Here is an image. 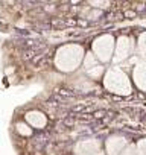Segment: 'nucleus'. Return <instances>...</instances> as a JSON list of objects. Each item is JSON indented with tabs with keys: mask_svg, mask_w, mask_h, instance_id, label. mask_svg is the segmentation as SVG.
<instances>
[{
	"mask_svg": "<svg viewBox=\"0 0 146 155\" xmlns=\"http://www.w3.org/2000/svg\"><path fill=\"white\" fill-rule=\"evenodd\" d=\"M84 59V49L79 44H67L58 49L55 55V65L61 71H73L79 67Z\"/></svg>",
	"mask_w": 146,
	"mask_h": 155,
	"instance_id": "obj_1",
	"label": "nucleus"
},
{
	"mask_svg": "<svg viewBox=\"0 0 146 155\" xmlns=\"http://www.w3.org/2000/svg\"><path fill=\"white\" fill-rule=\"evenodd\" d=\"M104 85L108 91L119 94V96H128L132 91V85L129 82V78L122 68L113 67L107 70L105 78H104Z\"/></svg>",
	"mask_w": 146,
	"mask_h": 155,
	"instance_id": "obj_2",
	"label": "nucleus"
},
{
	"mask_svg": "<svg viewBox=\"0 0 146 155\" xmlns=\"http://www.w3.org/2000/svg\"><path fill=\"white\" fill-rule=\"evenodd\" d=\"M113 52H114V38L110 34L101 35L99 38H96L93 41V55L98 61L101 62H108L113 58Z\"/></svg>",
	"mask_w": 146,
	"mask_h": 155,
	"instance_id": "obj_3",
	"label": "nucleus"
},
{
	"mask_svg": "<svg viewBox=\"0 0 146 155\" xmlns=\"http://www.w3.org/2000/svg\"><path fill=\"white\" fill-rule=\"evenodd\" d=\"M134 52V40L123 35L117 40V43H114V56H113V62L114 64H119V62H123L126 61L131 53Z\"/></svg>",
	"mask_w": 146,
	"mask_h": 155,
	"instance_id": "obj_4",
	"label": "nucleus"
},
{
	"mask_svg": "<svg viewBox=\"0 0 146 155\" xmlns=\"http://www.w3.org/2000/svg\"><path fill=\"white\" fill-rule=\"evenodd\" d=\"M132 79L134 84L146 93V62L144 61H137L135 65L132 67Z\"/></svg>",
	"mask_w": 146,
	"mask_h": 155,
	"instance_id": "obj_5",
	"label": "nucleus"
},
{
	"mask_svg": "<svg viewBox=\"0 0 146 155\" xmlns=\"http://www.w3.org/2000/svg\"><path fill=\"white\" fill-rule=\"evenodd\" d=\"M125 147H126V138L120 135H113L105 143V149L108 155H119Z\"/></svg>",
	"mask_w": 146,
	"mask_h": 155,
	"instance_id": "obj_6",
	"label": "nucleus"
},
{
	"mask_svg": "<svg viewBox=\"0 0 146 155\" xmlns=\"http://www.w3.org/2000/svg\"><path fill=\"white\" fill-rule=\"evenodd\" d=\"M98 150H99V141L98 140H93V138L79 141L76 144V147H75L76 155H93Z\"/></svg>",
	"mask_w": 146,
	"mask_h": 155,
	"instance_id": "obj_7",
	"label": "nucleus"
},
{
	"mask_svg": "<svg viewBox=\"0 0 146 155\" xmlns=\"http://www.w3.org/2000/svg\"><path fill=\"white\" fill-rule=\"evenodd\" d=\"M26 122L34 128H44L47 125V117L41 111H29L26 114Z\"/></svg>",
	"mask_w": 146,
	"mask_h": 155,
	"instance_id": "obj_8",
	"label": "nucleus"
},
{
	"mask_svg": "<svg viewBox=\"0 0 146 155\" xmlns=\"http://www.w3.org/2000/svg\"><path fill=\"white\" fill-rule=\"evenodd\" d=\"M137 50H138V55L140 58L146 62V32H143L138 38V43H137Z\"/></svg>",
	"mask_w": 146,
	"mask_h": 155,
	"instance_id": "obj_9",
	"label": "nucleus"
},
{
	"mask_svg": "<svg viewBox=\"0 0 146 155\" xmlns=\"http://www.w3.org/2000/svg\"><path fill=\"white\" fill-rule=\"evenodd\" d=\"M85 73H87V76L91 78V79H99V78L102 76V73H104V67L98 64V65H95V67L85 70Z\"/></svg>",
	"mask_w": 146,
	"mask_h": 155,
	"instance_id": "obj_10",
	"label": "nucleus"
},
{
	"mask_svg": "<svg viewBox=\"0 0 146 155\" xmlns=\"http://www.w3.org/2000/svg\"><path fill=\"white\" fill-rule=\"evenodd\" d=\"M95 65H98V59L95 58V55H93L91 52L85 53V56H84V68L88 70V68H91V67H95Z\"/></svg>",
	"mask_w": 146,
	"mask_h": 155,
	"instance_id": "obj_11",
	"label": "nucleus"
},
{
	"mask_svg": "<svg viewBox=\"0 0 146 155\" xmlns=\"http://www.w3.org/2000/svg\"><path fill=\"white\" fill-rule=\"evenodd\" d=\"M17 131H18V134H22V135H31L32 134V129L28 126V125H25V123H17Z\"/></svg>",
	"mask_w": 146,
	"mask_h": 155,
	"instance_id": "obj_12",
	"label": "nucleus"
},
{
	"mask_svg": "<svg viewBox=\"0 0 146 155\" xmlns=\"http://www.w3.org/2000/svg\"><path fill=\"white\" fill-rule=\"evenodd\" d=\"M135 155H146V138H143V140L138 141V146H137Z\"/></svg>",
	"mask_w": 146,
	"mask_h": 155,
	"instance_id": "obj_13",
	"label": "nucleus"
},
{
	"mask_svg": "<svg viewBox=\"0 0 146 155\" xmlns=\"http://www.w3.org/2000/svg\"><path fill=\"white\" fill-rule=\"evenodd\" d=\"M119 155H135V147L134 146H126Z\"/></svg>",
	"mask_w": 146,
	"mask_h": 155,
	"instance_id": "obj_14",
	"label": "nucleus"
},
{
	"mask_svg": "<svg viewBox=\"0 0 146 155\" xmlns=\"http://www.w3.org/2000/svg\"><path fill=\"white\" fill-rule=\"evenodd\" d=\"M93 155H105V153H104V152H102V150H98V152H95V153H93Z\"/></svg>",
	"mask_w": 146,
	"mask_h": 155,
	"instance_id": "obj_15",
	"label": "nucleus"
}]
</instances>
